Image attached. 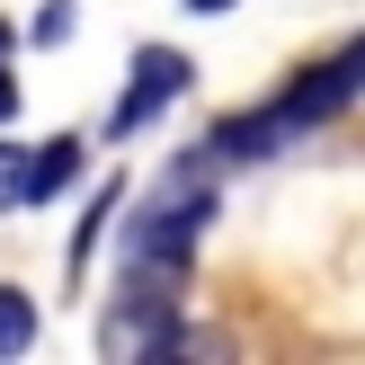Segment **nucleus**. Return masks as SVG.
Segmentation results:
<instances>
[{
    "label": "nucleus",
    "mask_w": 365,
    "mask_h": 365,
    "mask_svg": "<svg viewBox=\"0 0 365 365\" xmlns=\"http://www.w3.org/2000/svg\"><path fill=\"white\" fill-rule=\"evenodd\" d=\"M205 223H214V187H196V160H187V170H178L170 187H160L152 205L125 223V277L170 294L178 267H187V259H196V241H205Z\"/></svg>",
    "instance_id": "f257e3e1"
},
{
    "label": "nucleus",
    "mask_w": 365,
    "mask_h": 365,
    "mask_svg": "<svg viewBox=\"0 0 365 365\" xmlns=\"http://www.w3.org/2000/svg\"><path fill=\"white\" fill-rule=\"evenodd\" d=\"M187 81H196V71H187V53H178V45H143V53H134V81H125V98L107 107V134H116V143L143 134L160 107L187 98Z\"/></svg>",
    "instance_id": "f03ea898"
},
{
    "label": "nucleus",
    "mask_w": 365,
    "mask_h": 365,
    "mask_svg": "<svg viewBox=\"0 0 365 365\" xmlns=\"http://www.w3.org/2000/svg\"><path fill=\"white\" fill-rule=\"evenodd\" d=\"M81 152H89L81 134H53V143H36V205H45V196H63L71 178H81Z\"/></svg>",
    "instance_id": "7ed1b4c3"
},
{
    "label": "nucleus",
    "mask_w": 365,
    "mask_h": 365,
    "mask_svg": "<svg viewBox=\"0 0 365 365\" xmlns=\"http://www.w3.org/2000/svg\"><path fill=\"white\" fill-rule=\"evenodd\" d=\"M36 205V143H0V214Z\"/></svg>",
    "instance_id": "20e7f679"
},
{
    "label": "nucleus",
    "mask_w": 365,
    "mask_h": 365,
    "mask_svg": "<svg viewBox=\"0 0 365 365\" xmlns=\"http://www.w3.org/2000/svg\"><path fill=\"white\" fill-rule=\"evenodd\" d=\"M36 348V303L18 285H0V356H27Z\"/></svg>",
    "instance_id": "39448f33"
},
{
    "label": "nucleus",
    "mask_w": 365,
    "mask_h": 365,
    "mask_svg": "<svg viewBox=\"0 0 365 365\" xmlns=\"http://www.w3.org/2000/svg\"><path fill=\"white\" fill-rule=\"evenodd\" d=\"M71 36V0H45V9H36V45H63Z\"/></svg>",
    "instance_id": "423d86ee"
},
{
    "label": "nucleus",
    "mask_w": 365,
    "mask_h": 365,
    "mask_svg": "<svg viewBox=\"0 0 365 365\" xmlns=\"http://www.w3.org/2000/svg\"><path fill=\"white\" fill-rule=\"evenodd\" d=\"M9 116H18V81L0 71V125H9Z\"/></svg>",
    "instance_id": "0eeeda50"
},
{
    "label": "nucleus",
    "mask_w": 365,
    "mask_h": 365,
    "mask_svg": "<svg viewBox=\"0 0 365 365\" xmlns=\"http://www.w3.org/2000/svg\"><path fill=\"white\" fill-rule=\"evenodd\" d=\"M187 9H205V18H214V9H232V0H187Z\"/></svg>",
    "instance_id": "6e6552de"
}]
</instances>
